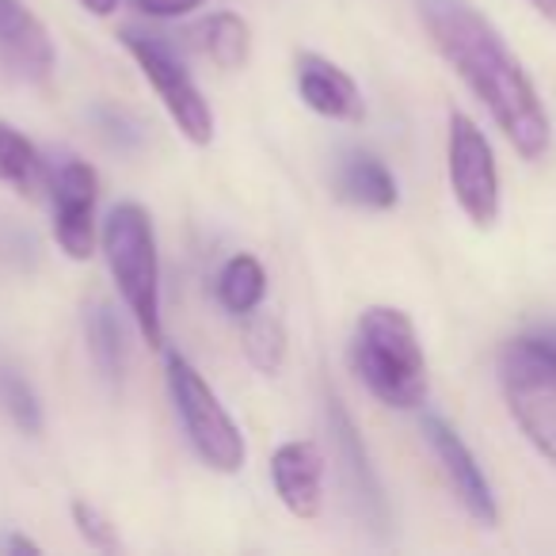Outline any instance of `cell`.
I'll use <instances>...</instances> for the list:
<instances>
[{
    "label": "cell",
    "instance_id": "26",
    "mask_svg": "<svg viewBox=\"0 0 556 556\" xmlns=\"http://www.w3.org/2000/svg\"><path fill=\"white\" fill-rule=\"evenodd\" d=\"M9 553H39V545H35L31 538H9Z\"/></svg>",
    "mask_w": 556,
    "mask_h": 556
},
{
    "label": "cell",
    "instance_id": "4",
    "mask_svg": "<svg viewBox=\"0 0 556 556\" xmlns=\"http://www.w3.org/2000/svg\"><path fill=\"white\" fill-rule=\"evenodd\" d=\"M164 370H168V393L172 404H176V416L184 424L187 442L199 454V462L214 472H225V477L244 469V457H248L244 434L232 424V416L217 401L214 389L206 386V378L184 355H176V351L168 355Z\"/></svg>",
    "mask_w": 556,
    "mask_h": 556
},
{
    "label": "cell",
    "instance_id": "6",
    "mask_svg": "<svg viewBox=\"0 0 556 556\" xmlns=\"http://www.w3.org/2000/svg\"><path fill=\"white\" fill-rule=\"evenodd\" d=\"M123 47L130 50V58L138 62L141 77L149 80V88L156 92V100L164 103L168 118L176 123V130L184 134L191 146H210L214 141V111L202 100L199 85L191 80V73L184 70L172 47L156 35L141 31H123L118 35Z\"/></svg>",
    "mask_w": 556,
    "mask_h": 556
},
{
    "label": "cell",
    "instance_id": "16",
    "mask_svg": "<svg viewBox=\"0 0 556 556\" xmlns=\"http://www.w3.org/2000/svg\"><path fill=\"white\" fill-rule=\"evenodd\" d=\"M202 54L217 65V70H240L252 54V27L237 16V12H214L199 24L194 31Z\"/></svg>",
    "mask_w": 556,
    "mask_h": 556
},
{
    "label": "cell",
    "instance_id": "12",
    "mask_svg": "<svg viewBox=\"0 0 556 556\" xmlns=\"http://www.w3.org/2000/svg\"><path fill=\"white\" fill-rule=\"evenodd\" d=\"M0 65L24 80H47L54 73V42L42 20L24 0H0Z\"/></svg>",
    "mask_w": 556,
    "mask_h": 556
},
{
    "label": "cell",
    "instance_id": "22",
    "mask_svg": "<svg viewBox=\"0 0 556 556\" xmlns=\"http://www.w3.org/2000/svg\"><path fill=\"white\" fill-rule=\"evenodd\" d=\"M206 0H138V9L153 20H179L191 16L194 9H202Z\"/></svg>",
    "mask_w": 556,
    "mask_h": 556
},
{
    "label": "cell",
    "instance_id": "23",
    "mask_svg": "<svg viewBox=\"0 0 556 556\" xmlns=\"http://www.w3.org/2000/svg\"><path fill=\"white\" fill-rule=\"evenodd\" d=\"M526 340L556 370V328H533V332H526Z\"/></svg>",
    "mask_w": 556,
    "mask_h": 556
},
{
    "label": "cell",
    "instance_id": "2",
    "mask_svg": "<svg viewBox=\"0 0 556 556\" xmlns=\"http://www.w3.org/2000/svg\"><path fill=\"white\" fill-rule=\"evenodd\" d=\"M351 366L386 408L412 412L427 401V355L404 309L370 305L358 317L355 340H351Z\"/></svg>",
    "mask_w": 556,
    "mask_h": 556
},
{
    "label": "cell",
    "instance_id": "14",
    "mask_svg": "<svg viewBox=\"0 0 556 556\" xmlns=\"http://www.w3.org/2000/svg\"><path fill=\"white\" fill-rule=\"evenodd\" d=\"M336 194L363 210H393L396 199H401L396 176L386 168L381 156L366 153V149L343 153L340 168H336Z\"/></svg>",
    "mask_w": 556,
    "mask_h": 556
},
{
    "label": "cell",
    "instance_id": "8",
    "mask_svg": "<svg viewBox=\"0 0 556 556\" xmlns=\"http://www.w3.org/2000/svg\"><path fill=\"white\" fill-rule=\"evenodd\" d=\"M325 424H328V434H332V457H336V465H340L343 488H348L358 518H363L374 533H386L389 530L386 488H381L378 469H374V462H370V450H366L363 434H358L355 419L343 408L340 396H328Z\"/></svg>",
    "mask_w": 556,
    "mask_h": 556
},
{
    "label": "cell",
    "instance_id": "20",
    "mask_svg": "<svg viewBox=\"0 0 556 556\" xmlns=\"http://www.w3.org/2000/svg\"><path fill=\"white\" fill-rule=\"evenodd\" d=\"M0 408L9 412V419L24 434L39 439L42 434V401L31 389V381L24 374H16L12 366H0Z\"/></svg>",
    "mask_w": 556,
    "mask_h": 556
},
{
    "label": "cell",
    "instance_id": "5",
    "mask_svg": "<svg viewBox=\"0 0 556 556\" xmlns=\"http://www.w3.org/2000/svg\"><path fill=\"white\" fill-rule=\"evenodd\" d=\"M500 389L518 431L556 469V370L515 336L500 348Z\"/></svg>",
    "mask_w": 556,
    "mask_h": 556
},
{
    "label": "cell",
    "instance_id": "21",
    "mask_svg": "<svg viewBox=\"0 0 556 556\" xmlns=\"http://www.w3.org/2000/svg\"><path fill=\"white\" fill-rule=\"evenodd\" d=\"M73 526H77V533L88 541V548H100V553H115L118 548L115 526H111L92 503H85V500L73 503Z\"/></svg>",
    "mask_w": 556,
    "mask_h": 556
},
{
    "label": "cell",
    "instance_id": "10",
    "mask_svg": "<svg viewBox=\"0 0 556 556\" xmlns=\"http://www.w3.org/2000/svg\"><path fill=\"white\" fill-rule=\"evenodd\" d=\"M424 439H427V446L434 450V457H439L457 503L469 510V518H477L480 526L500 522V503H495V492H492V484H488L484 469H480L477 454L469 450V442H465L442 416H424Z\"/></svg>",
    "mask_w": 556,
    "mask_h": 556
},
{
    "label": "cell",
    "instance_id": "7",
    "mask_svg": "<svg viewBox=\"0 0 556 556\" xmlns=\"http://www.w3.org/2000/svg\"><path fill=\"white\" fill-rule=\"evenodd\" d=\"M446 172H450V191H454L462 214L477 229H492L500 222V206H503L500 164H495V149L484 138V130L469 115H462V111L450 115Z\"/></svg>",
    "mask_w": 556,
    "mask_h": 556
},
{
    "label": "cell",
    "instance_id": "18",
    "mask_svg": "<svg viewBox=\"0 0 556 556\" xmlns=\"http://www.w3.org/2000/svg\"><path fill=\"white\" fill-rule=\"evenodd\" d=\"M47 179L42 156L12 123L0 118V184L16 187L20 194H35Z\"/></svg>",
    "mask_w": 556,
    "mask_h": 556
},
{
    "label": "cell",
    "instance_id": "1",
    "mask_svg": "<svg viewBox=\"0 0 556 556\" xmlns=\"http://www.w3.org/2000/svg\"><path fill=\"white\" fill-rule=\"evenodd\" d=\"M416 9L434 50L484 103L510 149L522 161H541L553 146V123L538 85L507 47L500 27L480 9H472L469 0H416Z\"/></svg>",
    "mask_w": 556,
    "mask_h": 556
},
{
    "label": "cell",
    "instance_id": "17",
    "mask_svg": "<svg viewBox=\"0 0 556 556\" xmlns=\"http://www.w3.org/2000/svg\"><path fill=\"white\" fill-rule=\"evenodd\" d=\"M267 294V270L255 255H232L222 270H217V302L232 313V317H248L263 305Z\"/></svg>",
    "mask_w": 556,
    "mask_h": 556
},
{
    "label": "cell",
    "instance_id": "9",
    "mask_svg": "<svg viewBox=\"0 0 556 556\" xmlns=\"http://www.w3.org/2000/svg\"><path fill=\"white\" fill-rule=\"evenodd\" d=\"M54 191V240L70 260H88L96 248V199H100V179L92 164L62 161L50 176Z\"/></svg>",
    "mask_w": 556,
    "mask_h": 556
},
{
    "label": "cell",
    "instance_id": "24",
    "mask_svg": "<svg viewBox=\"0 0 556 556\" xmlns=\"http://www.w3.org/2000/svg\"><path fill=\"white\" fill-rule=\"evenodd\" d=\"M80 9L92 12V16H111L118 9V0H80Z\"/></svg>",
    "mask_w": 556,
    "mask_h": 556
},
{
    "label": "cell",
    "instance_id": "19",
    "mask_svg": "<svg viewBox=\"0 0 556 556\" xmlns=\"http://www.w3.org/2000/svg\"><path fill=\"white\" fill-rule=\"evenodd\" d=\"M244 355L260 374H278L287 363V328L270 313H248L244 325Z\"/></svg>",
    "mask_w": 556,
    "mask_h": 556
},
{
    "label": "cell",
    "instance_id": "3",
    "mask_svg": "<svg viewBox=\"0 0 556 556\" xmlns=\"http://www.w3.org/2000/svg\"><path fill=\"white\" fill-rule=\"evenodd\" d=\"M103 260L115 278L118 298L130 309L141 340L164 348L161 320V255H156L153 217L138 202H118L103 222Z\"/></svg>",
    "mask_w": 556,
    "mask_h": 556
},
{
    "label": "cell",
    "instance_id": "13",
    "mask_svg": "<svg viewBox=\"0 0 556 556\" xmlns=\"http://www.w3.org/2000/svg\"><path fill=\"white\" fill-rule=\"evenodd\" d=\"M298 96L305 108L317 111L320 118H332V123H363L366 115L355 77L320 54L298 58Z\"/></svg>",
    "mask_w": 556,
    "mask_h": 556
},
{
    "label": "cell",
    "instance_id": "11",
    "mask_svg": "<svg viewBox=\"0 0 556 556\" xmlns=\"http://www.w3.org/2000/svg\"><path fill=\"white\" fill-rule=\"evenodd\" d=\"M270 484L294 518H317L325 507V454L317 442L290 439L270 454Z\"/></svg>",
    "mask_w": 556,
    "mask_h": 556
},
{
    "label": "cell",
    "instance_id": "25",
    "mask_svg": "<svg viewBox=\"0 0 556 556\" xmlns=\"http://www.w3.org/2000/svg\"><path fill=\"white\" fill-rule=\"evenodd\" d=\"M526 4H530L538 16H545V20H553V24H556V0H526Z\"/></svg>",
    "mask_w": 556,
    "mask_h": 556
},
{
    "label": "cell",
    "instance_id": "15",
    "mask_svg": "<svg viewBox=\"0 0 556 556\" xmlns=\"http://www.w3.org/2000/svg\"><path fill=\"white\" fill-rule=\"evenodd\" d=\"M85 343L88 358H92L96 374L108 381L111 389L123 386L126 374V332L118 313L108 302H92L85 309Z\"/></svg>",
    "mask_w": 556,
    "mask_h": 556
}]
</instances>
